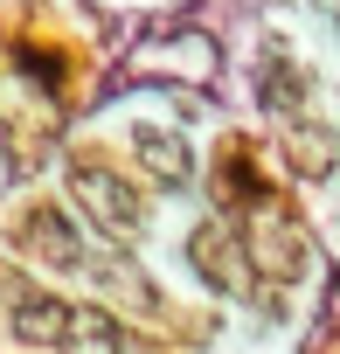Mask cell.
Masks as SVG:
<instances>
[{"label":"cell","instance_id":"obj_2","mask_svg":"<svg viewBox=\"0 0 340 354\" xmlns=\"http://www.w3.org/2000/svg\"><path fill=\"white\" fill-rule=\"evenodd\" d=\"M132 153H139V167L153 174L160 188H188V181H195V146H188L181 132L139 125V132H132Z\"/></svg>","mask_w":340,"mask_h":354},{"label":"cell","instance_id":"obj_4","mask_svg":"<svg viewBox=\"0 0 340 354\" xmlns=\"http://www.w3.org/2000/svg\"><path fill=\"white\" fill-rule=\"evenodd\" d=\"M70 354H139L132 333L104 313V306H70V333H63Z\"/></svg>","mask_w":340,"mask_h":354},{"label":"cell","instance_id":"obj_9","mask_svg":"<svg viewBox=\"0 0 340 354\" xmlns=\"http://www.w3.org/2000/svg\"><path fill=\"white\" fill-rule=\"evenodd\" d=\"M257 97H264V111H299L305 104V77L292 70V63H264V84H257Z\"/></svg>","mask_w":340,"mask_h":354},{"label":"cell","instance_id":"obj_7","mask_svg":"<svg viewBox=\"0 0 340 354\" xmlns=\"http://www.w3.org/2000/svg\"><path fill=\"white\" fill-rule=\"evenodd\" d=\"M333 160H340V153H333V132H319V125H305V118L285 132V167L299 174V181H326Z\"/></svg>","mask_w":340,"mask_h":354},{"label":"cell","instance_id":"obj_5","mask_svg":"<svg viewBox=\"0 0 340 354\" xmlns=\"http://www.w3.org/2000/svg\"><path fill=\"white\" fill-rule=\"evenodd\" d=\"M15 340L21 347H63V333H70V306L63 299H49V292H28L21 306H15Z\"/></svg>","mask_w":340,"mask_h":354},{"label":"cell","instance_id":"obj_8","mask_svg":"<svg viewBox=\"0 0 340 354\" xmlns=\"http://www.w3.org/2000/svg\"><path fill=\"white\" fill-rule=\"evenodd\" d=\"M257 264L278 271V278H299V271H305V236H299L285 216H264V230H257Z\"/></svg>","mask_w":340,"mask_h":354},{"label":"cell","instance_id":"obj_3","mask_svg":"<svg viewBox=\"0 0 340 354\" xmlns=\"http://www.w3.org/2000/svg\"><path fill=\"white\" fill-rule=\"evenodd\" d=\"M21 243L35 250V257H49V264H63V271H84L91 257H84V236H77V223L63 216V209H28V223H21Z\"/></svg>","mask_w":340,"mask_h":354},{"label":"cell","instance_id":"obj_1","mask_svg":"<svg viewBox=\"0 0 340 354\" xmlns=\"http://www.w3.org/2000/svg\"><path fill=\"white\" fill-rule=\"evenodd\" d=\"M70 188H77L84 216H91L104 236H139V230H146V202L132 195V181H118L111 167H97V160H77V167H70Z\"/></svg>","mask_w":340,"mask_h":354},{"label":"cell","instance_id":"obj_6","mask_svg":"<svg viewBox=\"0 0 340 354\" xmlns=\"http://www.w3.org/2000/svg\"><path fill=\"white\" fill-rule=\"evenodd\" d=\"M188 257H195V271L216 285V292H236L243 285V264H236V243L216 230V223H202L195 230V243H188Z\"/></svg>","mask_w":340,"mask_h":354}]
</instances>
